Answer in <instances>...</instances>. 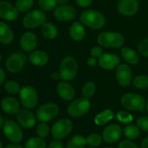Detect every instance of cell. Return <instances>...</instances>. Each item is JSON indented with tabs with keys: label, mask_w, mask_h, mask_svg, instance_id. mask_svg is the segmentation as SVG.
Wrapping results in <instances>:
<instances>
[{
	"label": "cell",
	"mask_w": 148,
	"mask_h": 148,
	"mask_svg": "<svg viewBox=\"0 0 148 148\" xmlns=\"http://www.w3.org/2000/svg\"><path fill=\"white\" fill-rule=\"evenodd\" d=\"M86 143V139L85 137L77 134L70 139L66 148H84Z\"/></svg>",
	"instance_id": "83f0119b"
},
{
	"label": "cell",
	"mask_w": 148,
	"mask_h": 148,
	"mask_svg": "<svg viewBox=\"0 0 148 148\" xmlns=\"http://www.w3.org/2000/svg\"><path fill=\"white\" fill-rule=\"evenodd\" d=\"M90 101L88 98H79L69 104L67 108V112L72 117L77 118L86 114L90 111Z\"/></svg>",
	"instance_id": "5b68a950"
},
{
	"label": "cell",
	"mask_w": 148,
	"mask_h": 148,
	"mask_svg": "<svg viewBox=\"0 0 148 148\" xmlns=\"http://www.w3.org/2000/svg\"><path fill=\"white\" fill-rule=\"evenodd\" d=\"M89 148H92V147H89Z\"/></svg>",
	"instance_id": "6f0895ef"
},
{
	"label": "cell",
	"mask_w": 148,
	"mask_h": 148,
	"mask_svg": "<svg viewBox=\"0 0 148 148\" xmlns=\"http://www.w3.org/2000/svg\"><path fill=\"white\" fill-rule=\"evenodd\" d=\"M118 148H139L135 143L130 140H124L119 145Z\"/></svg>",
	"instance_id": "60d3db41"
},
{
	"label": "cell",
	"mask_w": 148,
	"mask_h": 148,
	"mask_svg": "<svg viewBox=\"0 0 148 148\" xmlns=\"http://www.w3.org/2000/svg\"><path fill=\"white\" fill-rule=\"evenodd\" d=\"M25 148H46V143L41 137H33L29 139L25 144Z\"/></svg>",
	"instance_id": "f546056e"
},
{
	"label": "cell",
	"mask_w": 148,
	"mask_h": 148,
	"mask_svg": "<svg viewBox=\"0 0 148 148\" xmlns=\"http://www.w3.org/2000/svg\"><path fill=\"white\" fill-rule=\"evenodd\" d=\"M121 103L124 108L130 111H141L145 106V98L139 94L132 92L123 95Z\"/></svg>",
	"instance_id": "277c9868"
},
{
	"label": "cell",
	"mask_w": 148,
	"mask_h": 148,
	"mask_svg": "<svg viewBox=\"0 0 148 148\" xmlns=\"http://www.w3.org/2000/svg\"><path fill=\"white\" fill-rule=\"evenodd\" d=\"M137 126L144 132H148V116H141L136 121Z\"/></svg>",
	"instance_id": "ab89813d"
},
{
	"label": "cell",
	"mask_w": 148,
	"mask_h": 148,
	"mask_svg": "<svg viewBox=\"0 0 148 148\" xmlns=\"http://www.w3.org/2000/svg\"><path fill=\"white\" fill-rule=\"evenodd\" d=\"M116 118L120 122L124 124L131 122L133 119L132 116L126 111H119L116 114Z\"/></svg>",
	"instance_id": "74e56055"
},
{
	"label": "cell",
	"mask_w": 148,
	"mask_h": 148,
	"mask_svg": "<svg viewBox=\"0 0 148 148\" xmlns=\"http://www.w3.org/2000/svg\"><path fill=\"white\" fill-rule=\"evenodd\" d=\"M54 17L59 21H69L75 18L77 15L75 7L70 5H60L54 10Z\"/></svg>",
	"instance_id": "7c38bea8"
},
{
	"label": "cell",
	"mask_w": 148,
	"mask_h": 148,
	"mask_svg": "<svg viewBox=\"0 0 148 148\" xmlns=\"http://www.w3.org/2000/svg\"><path fill=\"white\" fill-rule=\"evenodd\" d=\"M4 90L7 93L14 95L20 92L21 88L17 82L14 80H9L4 84Z\"/></svg>",
	"instance_id": "d6a6232c"
},
{
	"label": "cell",
	"mask_w": 148,
	"mask_h": 148,
	"mask_svg": "<svg viewBox=\"0 0 148 148\" xmlns=\"http://www.w3.org/2000/svg\"><path fill=\"white\" fill-rule=\"evenodd\" d=\"M33 0H17L15 7L20 12H26L33 7Z\"/></svg>",
	"instance_id": "1f68e13d"
},
{
	"label": "cell",
	"mask_w": 148,
	"mask_h": 148,
	"mask_svg": "<svg viewBox=\"0 0 148 148\" xmlns=\"http://www.w3.org/2000/svg\"><path fill=\"white\" fill-rule=\"evenodd\" d=\"M47 148H64L63 143L59 141H53L49 144Z\"/></svg>",
	"instance_id": "ee69618b"
},
{
	"label": "cell",
	"mask_w": 148,
	"mask_h": 148,
	"mask_svg": "<svg viewBox=\"0 0 148 148\" xmlns=\"http://www.w3.org/2000/svg\"><path fill=\"white\" fill-rule=\"evenodd\" d=\"M26 57L21 53H14L10 55L6 60V68L12 73H17L24 68Z\"/></svg>",
	"instance_id": "8fae6325"
},
{
	"label": "cell",
	"mask_w": 148,
	"mask_h": 148,
	"mask_svg": "<svg viewBox=\"0 0 148 148\" xmlns=\"http://www.w3.org/2000/svg\"><path fill=\"white\" fill-rule=\"evenodd\" d=\"M36 132L39 137L45 138L47 137L50 133V127L46 122H41L37 126Z\"/></svg>",
	"instance_id": "8d00e7d4"
},
{
	"label": "cell",
	"mask_w": 148,
	"mask_h": 148,
	"mask_svg": "<svg viewBox=\"0 0 148 148\" xmlns=\"http://www.w3.org/2000/svg\"><path fill=\"white\" fill-rule=\"evenodd\" d=\"M56 0H38V5L44 11H51L56 7Z\"/></svg>",
	"instance_id": "d590c367"
},
{
	"label": "cell",
	"mask_w": 148,
	"mask_h": 148,
	"mask_svg": "<svg viewBox=\"0 0 148 148\" xmlns=\"http://www.w3.org/2000/svg\"><path fill=\"white\" fill-rule=\"evenodd\" d=\"M41 33L47 40H53L58 36V29L55 25L51 23H45L41 25Z\"/></svg>",
	"instance_id": "484cf974"
},
{
	"label": "cell",
	"mask_w": 148,
	"mask_h": 148,
	"mask_svg": "<svg viewBox=\"0 0 148 148\" xmlns=\"http://www.w3.org/2000/svg\"><path fill=\"white\" fill-rule=\"evenodd\" d=\"M0 148H3V144L1 141H0Z\"/></svg>",
	"instance_id": "db71d44e"
},
{
	"label": "cell",
	"mask_w": 148,
	"mask_h": 148,
	"mask_svg": "<svg viewBox=\"0 0 148 148\" xmlns=\"http://www.w3.org/2000/svg\"><path fill=\"white\" fill-rule=\"evenodd\" d=\"M6 75L4 71L1 68H0V85H2L3 82H4V79H5Z\"/></svg>",
	"instance_id": "bcb514c9"
},
{
	"label": "cell",
	"mask_w": 148,
	"mask_h": 148,
	"mask_svg": "<svg viewBox=\"0 0 148 148\" xmlns=\"http://www.w3.org/2000/svg\"><path fill=\"white\" fill-rule=\"evenodd\" d=\"M133 85L137 89H147L148 88V77L143 75H138L133 79Z\"/></svg>",
	"instance_id": "4dcf8cb0"
},
{
	"label": "cell",
	"mask_w": 148,
	"mask_h": 148,
	"mask_svg": "<svg viewBox=\"0 0 148 148\" xmlns=\"http://www.w3.org/2000/svg\"><path fill=\"white\" fill-rule=\"evenodd\" d=\"M86 143L92 147H98L102 143V137L98 134H91L86 138Z\"/></svg>",
	"instance_id": "e575fe53"
},
{
	"label": "cell",
	"mask_w": 148,
	"mask_h": 148,
	"mask_svg": "<svg viewBox=\"0 0 148 148\" xmlns=\"http://www.w3.org/2000/svg\"><path fill=\"white\" fill-rule=\"evenodd\" d=\"M73 129V124L68 119H62L56 121L51 127L52 137L55 140H62L67 137Z\"/></svg>",
	"instance_id": "ba28073f"
},
{
	"label": "cell",
	"mask_w": 148,
	"mask_h": 148,
	"mask_svg": "<svg viewBox=\"0 0 148 148\" xmlns=\"http://www.w3.org/2000/svg\"><path fill=\"white\" fill-rule=\"evenodd\" d=\"M77 62L72 56H68L62 59L59 66L60 78L64 81H71L77 73Z\"/></svg>",
	"instance_id": "3957f363"
},
{
	"label": "cell",
	"mask_w": 148,
	"mask_h": 148,
	"mask_svg": "<svg viewBox=\"0 0 148 148\" xmlns=\"http://www.w3.org/2000/svg\"><path fill=\"white\" fill-rule=\"evenodd\" d=\"M46 21V14L40 10H35L25 15L23 23L26 28L35 29L44 24Z\"/></svg>",
	"instance_id": "8992f818"
},
{
	"label": "cell",
	"mask_w": 148,
	"mask_h": 148,
	"mask_svg": "<svg viewBox=\"0 0 148 148\" xmlns=\"http://www.w3.org/2000/svg\"><path fill=\"white\" fill-rule=\"evenodd\" d=\"M5 148H23L20 145L17 144V143H13V144L8 145Z\"/></svg>",
	"instance_id": "c3c4849f"
},
{
	"label": "cell",
	"mask_w": 148,
	"mask_h": 148,
	"mask_svg": "<svg viewBox=\"0 0 148 148\" xmlns=\"http://www.w3.org/2000/svg\"><path fill=\"white\" fill-rule=\"evenodd\" d=\"M121 54L123 59L127 63L131 65H135L138 64L140 61V57L137 52L133 49L128 47H124L121 49Z\"/></svg>",
	"instance_id": "d4e9b609"
},
{
	"label": "cell",
	"mask_w": 148,
	"mask_h": 148,
	"mask_svg": "<svg viewBox=\"0 0 148 148\" xmlns=\"http://www.w3.org/2000/svg\"><path fill=\"white\" fill-rule=\"evenodd\" d=\"M79 20L83 25L95 30L102 28L106 24V19L103 14L93 10L84 11L79 17Z\"/></svg>",
	"instance_id": "6da1fadb"
},
{
	"label": "cell",
	"mask_w": 148,
	"mask_h": 148,
	"mask_svg": "<svg viewBox=\"0 0 148 148\" xmlns=\"http://www.w3.org/2000/svg\"><path fill=\"white\" fill-rule=\"evenodd\" d=\"M114 116V113L111 110L106 109L96 115L95 117V123L98 126L104 125L113 119Z\"/></svg>",
	"instance_id": "4316f807"
},
{
	"label": "cell",
	"mask_w": 148,
	"mask_h": 148,
	"mask_svg": "<svg viewBox=\"0 0 148 148\" xmlns=\"http://www.w3.org/2000/svg\"><path fill=\"white\" fill-rule=\"evenodd\" d=\"M14 40V33L10 26L4 22H0V43L9 45Z\"/></svg>",
	"instance_id": "603a6c76"
},
{
	"label": "cell",
	"mask_w": 148,
	"mask_h": 148,
	"mask_svg": "<svg viewBox=\"0 0 148 148\" xmlns=\"http://www.w3.org/2000/svg\"><path fill=\"white\" fill-rule=\"evenodd\" d=\"M122 130L118 124H112L107 126L103 132V138L107 143L113 144L118 141L121 137Z\"/></svg>",
	"instance_id": "5bb4252c"
},
{
	"label": "cell",
	"mask_w": 148,
	"mask_h": 148,
	"mask_svg": "<svg viewBox=\"0 0 148 148\" xmlns=\"http://www.w3.org/2000/svg\"><path fill=\"white\" fill-rule=\"evenodd\" d=\"M19 16L16 7L6 1H0V18L7 21H14Z\"/></svg>",
	"instance_id": "4fadbf2b"
},
{
	"label": "cell",
	"mask_w": 148,
	"mask_h": 148,
	"mask_svg": "<svg viewBox=\"0 0 148 148\" xmlns=\"http://www.w3.org/2000/svg\"><path fill=\"white\" fill-rule=\"evenodd\" d=\"M90 54L94 58H99L103 54V49L100 46H95L90 51Z\"/></svg>",
	"instance_id": "b9f144b4"
},
{
	"label": "cell",
	"mask_w": 148,
	"mask_h": 148,
	"mask_svg": "<svg viewBox=\"0 0 148 148\" xmlns=\"http://www.w3.org/2000/svg\"><path fill=\"white\" fill-rule=\"evenodd\" d=\"M4 119H3L2 116L0 114V128H1V127H3V125H4Z\"/></svg>",
	"instance_id": "816d5d0a"
},
{
	"label": "cell",
	"mask_w": 148,
	"mask_h": 148,
	"mask_svg": "<svg viewBox=\"0 0 148 148\" xmlns=\"http://www.w3.org/2000/svg\"><path fill=\"white\" fill-rule=\"evenodd\" d=\"M20 45L21 49L25 51H32L38 45L37 36L34 33L26 32L20 38Z\"/></svg>",
	"instance_id": "d6986e66"
},
{
	"label": "cell",
	"mask_w": 148,
	"mask_h": 148,
	"mask_svg": "<svg viewBox=\"0 0 148 148\" xmlns=\"http://www.w3.org/2000/svg\"><path fill=\"white\" fill-rule=\"evenodd\" d=\"M56 90L60 98L64 101H71L75 95L73 87L65 81L59 82L56 86Z\"/></svg>",
	"instance_id": "44dd1931"
},
{
	"label": "cell",
	"mask_w": 148,
	"mask_h": 148,
	"mask_svg": "<svg viewBox=\"0 0 148 148\" xmlns=\"http://www.w3.org/2000/svg\"><path fill=\"white\" fill-rule=\"evenodd\" d=\"M1 53H0V62H1Z\"/></svg>",
	"instance_id": "11a10c76"
},
{
	"label": "cell",
	"mask_w": 148,
	"mask_h": 148,
	"mask_svg": "<svg viewBox=\"0 0 148 148\" xmlns=\"http://www.w3.org/2000/svg\"><path fill=\"white\" fill-rule=\"evenodd\" d=\"M96 90V86L92 82H88L83 86L82 90V93L84 98H90L94 95Z\"/></svg>",
	"instance_id": "836d02e7"
},
{
	"label": "cell",
	"mask_w": 148,
	"mask_h": 148,
	"mask_svg": "<svg viewBox=\"0 0 148 148\" xmlns=\"http://www.w3.org/2000/svg\"><path fill=\"white\" fill-rule=\"evenodd\" d=\"M118 10L123 15L131 17L138 11V3L136 0H120L118 4Z\"/></svg>",
	"instance_id": "ac0fdd59"
},
{
	"label": "cell",
	"mask_w": 148,
	"mask_h": 148,
	"mask_svg": "<svg viewBox=\"0 0 148 148\" xmlns=\"http://www.w3.org/2000/svg\"><path fill=\"white\" fill-rule=\"evenodd\" d=\"M124 134L127 138L130 140H135L138 138L140 134V128L134 124L128 125L124 128Z\"/></svg>",
	"instance_id": "f1b7e54d"
},
{
	"label": "cell",
	"mask_w": 148,
	"mask_h": 148,
	"mask_svg": "<svg viewBox=\"0 0 148 148\" xmlns=\"http://www.w3.org/2000/svg\"><path fill=\"white\" fill-rule=\"evenodd\" d=\"M19 93L21 103L26 108H33L37 105L38 97L34 88L30 85L25 86L21 88Z\"/></svg>",
	"instance_id": "30bf717a"
},
{
	"label": "cell",
	"mask_w": 148,
	"mask_h": 148,
	"mask_svg": "<svg viewBox=\"0 0 148 148\" xmlns=\"http://www.w3.org/2000/svg\"><path fill=\"white\" fill-rule=\"evenodd\" d=\"M51 77L53 79H58L59 78H60V75H59V72H53V73L51 75Z\"/></svg>",
	"instance_id": "681fc988"
},
{
	"label": "cell",
	"mask_w": 148,
	"mask_h": 148,
	"mask_svg": "<svg viewBox=\"0 0 148 148\" xmlns=\"http://www.w3.org/2000/svg\"><path fill=\"white\" fill-rule=\"evenodd\" d=\"M139 52L143 56L148 57V38H145L139 43L137 46Z\"/></svg>",
	"instance_id": "f35d334b"
},
{
	"label": "cell",
	"mask_w": 148,
	"mask_h": 148,
	"mask_svg": "<svg viewBox=\"0 0 148 148\" xmlns=\"http://www.w3.org/2000/svg\"><path fill=\"white\" fill-rule=\"evenodd\" d=\"M98 44L106 48L119 49L124 43V37L118 32H103L97 38Z\"/></svg>",
	"instance_id": "7a4b0ae2"
},
{
	"label": "cell",
	"mask_w": 148,
	"mask_h": 148,
	"mask_svg": "<svg viewBox=\"0 0 148 148\" xmlns=\"http://www.w3.org/2000/svg\"><path fill=\"white\" fill-rule=\"evenodd\" d=\"M140 147L141 148H148V136L143 140Z\"/></svg>",
	"instance_id": "7dc6e473"
},
{
	"label": "cell",
	"mask_w": 148,
	"mask_h": 148,
	"mask_svg": "<svg viewBox=\"0 0 148 148\" xmlns=\"http://www.w3.org/2000/svg\"><path fill=\"white\" fill-rule=\"evenodd\" d=\"M3 132L8 140L12 143H20L23 138V133L20 126L12 120H6L4 121Z\"/></svg>",
	"instance_id": "52a82bcc"
},
{
	"label": "cell",
	"mask_w": 148,
	"mask_h": 148,
	"mask_svg": "<svg viewBox=\"0 0 148 148\" xmlns=\"http://www.w3.org/2000/svg\"><path fill=\"white\" fill-rule=\"evenodd\" d=\"M87 63L89 66H94L97 64V60H96V58H94V57H90L89 59H88L87 61Z\"/></svg>",
	"instance_id": "f6af8a7d"
},
{
	"label": "cell",
	"mask_w": 148,
	"mask_h": 148,
	"mask_svg": "<svg viewBox=\"0 0 148 148\" xmlns=\"http://www.w3.org/2000/svg\"><path fill=\"white\" fill-rule=\"evenodd\" d=\"M19 124L25 129H31L36 124V117L33 112L27 109H20L17 114Z\"/></svg>",
	"instance_id": "2e32d148"
},
{
	"label": "cell",
	"mask_w": 148,
	"mask_h": 148,
	"mask_svg": "<svg viewBox=\"0 0 148 148\" xmlns=\"http://www.w3.org/2000/svg\"><path fill=\"white\" fill-rule=\"evenodd\" d=\"M76 2L79 7H87L92 4V0H76Z\"/></svg>",
	"instance_id": "7bdbcfd3"
},
{
	"label": "cell",
	"mask_w": 148,
	"mask_h": 148,
	"mask_svg": "<svg viewBox=\"0 0 148 148\" xmlns=\"http://www.w3.org/2000/svg\"><path fill=\"white\" fill-rule=\"evenodd\" d=\"M98 64L103 69L112 70L114 68L119 66L120 59L117 55L111 53H103L98 58Z\"/></svg>",
	"instance_id": "e0dca14e"
},
{
	"label": "cell",
	"mask_w": 148,
	"mask_h": 148,
	"mask_svg": "<svg viewBox=\"0 0 148 148\" xmlns=\"http://www.w3.org/2000/svg\"><path fill=\"white\" fill-rule=\"evenodd\" d=\"M69 34L72 40L80 41L85 36V27L79 22H75L69 29Z\"/></svg>",
	"instance_id": "cb8c5ba5"
},
{
	"label": "cell",
	"mask_w": 148,
	"mask_h": 148,
	"mask_svg": "<svg viewBox=\"0 0 148 148\" xmlns=\"http://www.w3.org/2000/svg\"><path fill=\"white\" fill-rule=\"evenodd\" d=\"M106 148H114V147H106Z\"/></svg>",
	"instance_id": "9f6ffc18"
},
{
	"label": "cell",
	"mask_w": 148,
	"mask_h": 148,
	"mask_svg": "<svg viewBox=\"0 0 148 148\" xmlns=\"http://www.w3.org/2000/svg\"><path fill=\"white\" fill-rule=\"evenodd\" d=\"M146 110H147V112L148 114V99H147V103H146Z\"/></svg>",
	"instance_id": "f5cc1de1"
},
{
	"label": "cell",
	"mask_w": 148,
	"mask_h": 148,
	"mask_svg": "<svg viewBox=\"0 0 148 148\" xmlns=\"http://www.w3.org/2000/svg\"><path fill=\"white\" fill-rule=\"evenodd\" d=\"M56 2L59 5H65L69 2V0H56Z\"/></svg>",
	"instance_id": "f907efd6"
},
{
	"label": "cell",
	"mask_w": 148,
	"mask_h": 148,
	"mask_svg": "<svg viewBox=\"0 0 148 148\" xmlns=\"http://www.w3.org/2000/svg\"><path fill=\"white\" fill-rule=\"evenodd\" d=\"M116 77L120 85L127 87L130 85L132 78V71L131 68L125 64L119 65L116 72Z\"/></svg>",
	"instance_id": "9a60e30c"
},
{
	"label": "cell",
	"mask_w": 148,
	"mask_h": 148,
	"mask_svg": "<svg viewBox=\"0 0 148 148\" xmlns=\"http://www.w3.org/2000/svg\"><path fill=\"white\" fill-rule=\"evenodd\" d=\"M29 61L32 64L35 66H44L49 61V55L44 51H34L29 56Z\"/></svg>",
	"instance_id": "7402d4cb"
},
{
	"label": "cell",
	"mask_w": 148,
	"mask_h": 148,
	"mask_svg": "<svg viewBox=\"0 0 148 148\" xmlns=\"http://www.w3.org/2000/svg\"><path fill=\"white\" fill-rule=\"evenodd\" d=\"M59 108L53 103H47L40 106L36 111V118L40 122H47L54 119L59 114Z\"/></svg>",
	"instance_id": "9c48e42d"
},
{
	"label": "cell",
	"mask_w": 148,
	"mask_h": 148,
	"mask_svg": "<svg viewBox=\"0 0 148 148\" xmlns=\"http://www.w3.org/2000/svg\"><path fill=\"white\" fill-rule=\"evenodd\" d=\"M1 108L7 114L14 115L20 111V106L16 98L12 97H6L1 101Z\"/></svg>",
	"instance_id": "ffe728a7"
}]
</instances>
